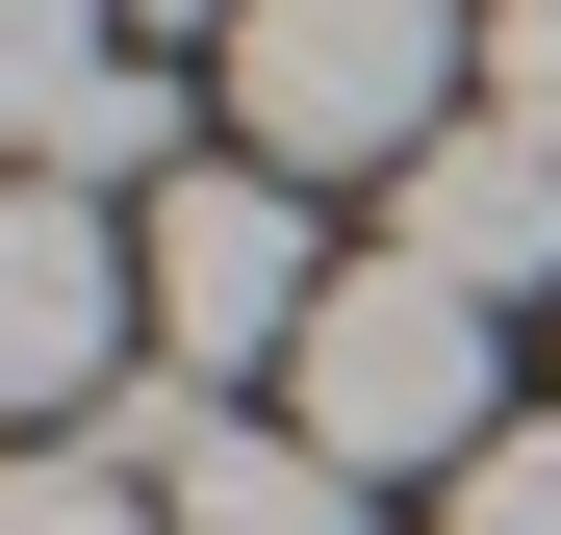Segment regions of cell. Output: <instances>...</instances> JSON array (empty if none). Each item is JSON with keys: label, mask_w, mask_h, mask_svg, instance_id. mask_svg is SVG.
<instances>
[{"label": "cell", "mask_w": 561, "mask_h": 535, "mask_svg": "<svg viewBox=\"0 0 561 535\" xmlns=\"http://www.w3.org/2000/svg\"><path fill=\"white\" fill-rule=\"evenodd\" d=\"M511 357H485V306L459 281H409V255H332V306H307V357H280V433L307 460H357V485H485L511 460Z\"/></svg>", "instance_id": "obj_1"}, {"label": "cell", "mask_w": 561, "mask_h": 535, "mask_svg": "<svg viewBox=\"0 0 561 535\" xmlns=\"http://www.w3.org/2000/svg\"><path fill=\"white\" fill-rule=\"evenodd\" d=\"M459 103H485V0H255L230 26L255 178H409Z\"/></svg>", "instance_id": "obj_2"}, {"label": "cell", "mask_w": 561, "mask_h": 535, "mask_svg": "<svg viewBox=\"0 0 561 535\" xmlns=\"http://www.w3.org/2000/svg\"><path fill=\"white\" fill-rule=\"evenodd\" d=\"M128 281H153V383H179V408L280 383V357H307V306H332V255H307V178H255V153H179V205L128 230Z\"/></svg>", "instance_id": "obj_3"}, {"label": "cell", "mask_w": 561, "mask_h": 535, "mask_svg": "<svg viewBox=\"0 0 561 535\" xmlns=\"http://www.w3.org/2000/svg\"><path fill=\"white\" fill-rule=\"evenodd\" d=\"M128 230L103 205H77V178H0V408H77V383H103L128 408Z\"/></svg>", "instance_id": "obj_4"}, {"label": "cell", "mask_w": 561, "mask_h": 535, "mask_svg": "<svg viewBox=\"0 0 561 535\" xmlns=\"http://www.w3.org/2000/svg\"><path fill=\"white\" fill-rule=\"evenodd\" d=\"M383 255L409 281H459V306H511V281H561V153L511 128V103H459L409 178H383Z\"/></svg>", "instance_id": "obj_5"}, {"label": "cell", "mask_w": 561, "mask_h": 535, "mask_svg": "<svg viewBox=\"0 0 561 535\" xmlns=\"http://www.w3.org/2000/svg\"><path fill=\"white\" fill-rule=\"evenodd\" d=\"M153 535H383V485H357V460H307L280 408H205V433L153 460Z\"/></svg>", "instance_id": "obj_6"}, {"label": "cell", "mask_w": 561, "mask_h": 535, "mask_svg": "<svg viewBox=\"0 0 561 535\" xmlns=\"http://www.w3.org/2000/svg\"><path fill=\"white\" fill-rule=\"evenodd\" d=\"M103 26H128V0H0V178H51V128H77V103L128 77Z\"/></svg>", "instance_id": "obj_7"}, {"label": "cell", "mask_w": 561, "mask_h": 535, "mask_svg": "<svg viewBox=\"0 0 561 535\" xmlns=\"http://www.w3.org/2000/svg\"><path fill=\"white\" fill-rule=\"evenodd\" d=\"M0 535H153V485H128V460H51V433H26V460H0Z\"/></svg>", "instance_id": "obj_8"}, {"label": "cell", "mask_w": 561, "mask_h": 535, "mask_svg": "<svg viewBox=\"0 0 561 535\" xmlns=\"http://www.w3.org/2000/svg\"><path fill=\"white\" fill-rule=\"evenodd\" d=\"M153 153H179V77H103V103L51 128V178H77V205H103V178H153Z\"/></svg>", "instance_id": "obj_9"}, {"label": "cell", "mask_w": 561, "mask_h": 535, "mask_svg": "<svg viewBox=\"0 0 561 535\" xmlns=\"http://www.w3.org/2000/svg\"><path fill=\"white\" fill-rule=\"evenodd\" d=\"M485 103H511V128L561 153V0H485Z\"/></svg>", "instance_id": "obj_10"}, {"label": "cell", "mask_w": 561, "mask_h": 535, "mask_svg": "<svg viewBox=\"0 0 561 535\" xmlns=\"http://www.w3.org/2000/svg\"><path fill=\"white\" fill-rule=\"evenodd\" d=\"M459 535H561V408L511 433V460H485V485H459Z\"/></svg>", "instance_id": "obj_11"}, {"label": "cell", "mask_w": 561, "mask_h": 535, "mask_svg": "<svg viewBox=\"0 0 561 535\" xmlns=\"http://www.w3.org/2000/svg\"><path fill=\"white\" fill-rule=\"evenodd\" d=\"M128 26H255V0H128Z\"/></svg>", "instance_id": "obj_12"}]
</instances>
